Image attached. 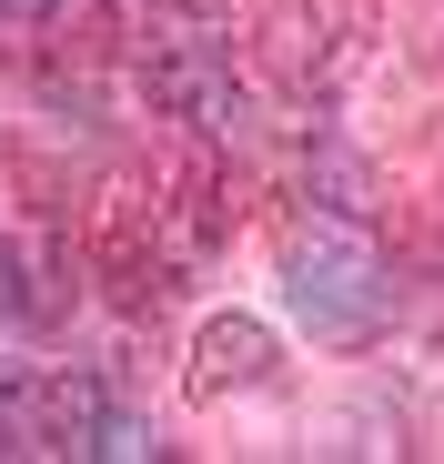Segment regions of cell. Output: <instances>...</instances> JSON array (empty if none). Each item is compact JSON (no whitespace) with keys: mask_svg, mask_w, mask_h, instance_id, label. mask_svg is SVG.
Instances as JSON below:
<instances>
[{"mask_svg":"<svg viewBox=\"0 0 444 464\" xmlns=\"http://www.w3.org/2000/svg\"><path fill=\"white\" fill-rule=\"evenodd\" d=\"M283 293H293V314H304V334L323 343H363L384 314H394V273L374 253V232H363L353 212L314 222V232H293V253H283Z\"/></svg>","mask_w":444,"mask_h":464,"instance_id":"obj_1","label":"cell"},{"mask_svg":"<svg viewBox=\"0 0 444 464\" xmlns=\"http://www.w3.org/2000/svg\"><path fill=\"white\" fill-rule=\"evenodd\" d=\"M141 92H152L162 121H182L202 141H233L243 131V82H233V61H222L212 41H152V51H141Z\"/></svg>","mask_w":444,"mask_h":464,"instance_id":"obj_2","label":"cell"},{"mask_svg":"<svg viewBox=\"0 0 444 464\" xmlns=\"http://www.w3.org/2000/svg\"><path fill=\"white\" fill-rule=\"evenodd\" d=\"M172 222H162V202L141 212V202H121L111 222H101V283H111V303L121 314H152V303L172 293Z\"/></svg>","mask_w":444,"mask_h":464,"instance_id":"obj_3","label":"cell"},{"mask_svg":"<svg viewBox=\"0 0 444 464\" xmlns=\"http://www.w3.org/2000/svg\"><path fill=\"white\" fill-rule=\"evenodd\" d=\"M253 383H273V334L253 314H212L192 343V394L222 404V394H253Z\"/></svg>","mask_w":444,"mask_h":464,"instance_id":"obj_4","label":"cell"},{"mask_svg":"<svg viewBox=\"0 0 444 464\" xmlns=\"http://www.w3.org/2000/svg\"><path fill=\"white\" fill-rule=\"evenodd\" d=\"M11 324H31V263H21V243H0V334Z\"/></svg>","mask_w":444,"mask_h":464,"instance_id":"obj_5","label":"cell"},{"mask_svg":"<svg viewBox=\"0 0 444 464\" xmlns=\"http://www.w3.org/2000/svg\"><path fill=\"white\" fill-rule=\"evenodd\" d=\"M0 11H61V0H0Z\"/></svg>","mask_w":444,"mask_h":464,"instance_id":"obj_6","label":"cell"}]
</instances>
